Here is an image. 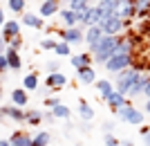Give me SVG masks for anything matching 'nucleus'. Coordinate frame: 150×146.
<instances>
[{
	"label": "nucleus",
	"mask_w": 150,
	"mask_h": 146,
	"mask_svg": "<svg viewBox=\"0 0 150 146\" xmlns=\"http://www.w3.org/2000/svg\"><path fill=\"white\" fill-rule=\"evenodd\" d=\"M54 14H58V0H43L40 2V16L50 18Z\"/></svg>",
	"instance_id": "14"
},
{
	"label": "nucleus",
	"mask_w": 150,
	"mask_h": 146,
	"mask_svg": "<svg viewBox=\"0 0 150 146\" xmlns=\"http://www.w3.org/2000/svg\"><path fill=\"white\" fill-rule=\"evenodd\" d=\"M69 9L76 11V14H85L90 9V5H88V0H72V2H69Z\"/></svg>",
	"instance_id": "23"
},
{
	"label": "nucleus",
	"mask_w": 150,
	"mask_h": 146,
	"mask_svg": "<svg viewBox=\"0 0 150 146\" xmlns=\"http://www.w3.org/2000/svg\"><path fill=\"white\" fill-rule=\"evenodd\" d=\"M45 68H47V72H61V70H58V68H61V65H58V61H47V63H45Z\"/></svg>",
	"instance_id": "33"
},
{
	"label": "nucleus",
	"mask_w": 150,
	"mask_h": 146,
	"mask_svg": "<svg viewBox=\"0 0 150 146\" xmlns=\"http://www.w3.org/2000/svg\"><path fill=\"white\" fill-rule=\"evenodd\" d=\"M9 142H11V146H34V137L27 130H16L9 137Z\"/></svg>",
	"instance_id": "9"
},
{
	"label": "nucleus",
	"mask_w": 150,
	"mask_h": 146,
	"mask_svg": "<svg viewBox=\"0 0 150 146\" xmlns=\"http://www.w3.org/2000/svg\"><path fill=\"white\" fill-rule=\"evenodd\" d=\"M45 113H40V110H27V124L29 126H38L40 121H43Z\"/></svg>",
	"instance_id": "21"
},
{
	"label": "nucleus",
	"mask_w": 150,
	"mask_h": 146,
	"mask_svg": "<svg viewBox=\"0 0 150 146\" xmlns=\"http://www.w3.org/2000/svg\"><path fill=\"white\" fill-rule=\"evenodd\" d=\"M92 61H94V56H90V54H74V56H72V65H74L76 70H81V68H88Z\"/></svg>",
	"instance_id": "16"
},
{
	"label": "nucleus",
	"mask_w": 150,
	"mask_h": 146,
	"mask_svg": "<svg viewBox=\"0 0 150 146\" xmlns=\"http://www.w3.org/2000/svg\"><path fill=\"white\" fill-rule=\"evenodd\" d=\"M114 90L117 88H114L112 81H108V79H99V81H96V92H99V97H103V99H108Z\"/></svg>",
	"instance_id": "15"
},
{
	"label": "nucleus",
	"mask_w": 150,
	"mask_h": 146,
	"mask_svg": "<svg viewBox=\"0 0 150 146\" xmlns=\"http://www.w3.org/2000/svg\"><path fill=\"white\" fill-rule=\"evenodd\" d=\"M0 70H2V74H7V70H9V58H7V54L0 56Z\"/></svg>",
	"instance_id": "31"
},
{
	"label": "nucleus",
	"mask_w": 150,
	"mask_h": 146,
	"mask_svg": "<svg viewBox=\"0 0 150 146\" xmlns=\"http://www.w3.org/2000/svg\"><path fill=\"white\" fill-rule=\"evenodd\" d=\"M105 36V32H103V27L101 25H92L85 29V43H88V47L94 52V47L101 43V38Z\"/></svg>",
	"instance_id": "5"
},
{
	"label": "nucleus",
	"mask_w": 150,
	"mask_h": 146,
	"mask_svg": "<svg viewBox=\"0 0 150 146\" xmlns=\"http://www.w3.org/2000/svg\"><path fill=\"white\" fill-rule=\"evenodd\" d=\"M11 99H13V106H20V108L27 106V92L25 90H11Z\"/></svg>",
	"instance_id": "19"
},
{
	"label": "nucleus",
	"mask_w": 150,
	"mask_h": 146,
	"mask_svg": "<svg viewBox=\"0 0 150 146\" xmlns=\"http://www.w3.org/2000/svg\"><path fill=\"white\" fill-rule=\"evenodd\" d=\"M61 20L65 23V27H76L81 23V14L72 11V9H63L61 11Z\"/></svg>",
	"instance_id": "12"
},
{
	"label": "nucleus",
	"mask_w": 150,
	"mask_h": 146,
	"mask_svg": "<svg viewBox=\"0 0 150 146\" xmlns=\"http://www.w3.org/2000/svg\"><path fill=\"white\" fill-rule=\"evenodd\" d=\"M0 146H11V142H9V140H2V142H0Z\"/></svg>",
	"instance_id": "39"
},
{
	"label": "nucleus",
	"mask_w": 150,
	"mask_h": 146,
	"mask_svg": "<svg viewBox=\"0 0 150 146\" xmlns=\"http://www.w3.org/2000/svg\"><path fill=\"white\" fill-rule=\"evenodd\" d=\"M134 5H137V16H139V18H144V16H148V9H150V0H137Z\"/></svg>",
	"instance_id": "26"
},
{
	"label": "nucleus",
	"mask_w": 150,
	"mask_h": 146,
	"mask_svg": "<svg viewBox=\"0 0 150 146\" xmlns=\"http://www.w3.org/2000/svg\"><path fill=\"white\" fill-rule=\"evenodd\" d=\"M112 128H114V121H105V124H103V130H105V133H112Z\"/></svg>",
	"instance_id": "36"
},
{
	"label": "nucleus",
	"mask_w": 150,
	"mask_h": 146,
	"mask_svg": "<svg viewBox=\"0 0 150 146\" xmlns=\"http://www.w3.org/2000/svg\"><path fill=\"white\" fill-rule=\"evenodd\" d=\"M146 113L150 115V97H148V99H146Z\"/></svg>",
	"instance_id": "38"
},
{
	"label": "nucleus",
	"mask_w": 150,
	"mask_h": 146,
	"mask_svg": "<svg viewBox=\"0 0 150 146\" xmlns=\"http://www.w3.org/2000/svg\"><path fill=\"white\" fill-rule=\"evenodd\" d=\"M76 79H79V83H83V85H90V83H94V81H96V74H94L92 65L76 70Z\"/></svg>",
	"instance_id": "11"
},
{
	"label": "nucleus",
	"mask_w": 150,
	"mask_h": 146,
	"mask_svg": "<svg viewBox=\"0 0 150 146\" xmlns=\"http://www.w3.org/2000/svg\"><path fill=\"white\" fill-rule=\"evenodd\" d=\"M56 56H69V43H65V41H58V45H56Z\"/></svg>",
	"instance_id": "27"
},
{
	"label": "nucleus",
	"mask_w": 150,
	"mask_h": 146,
	"mask_svg": "<svg viewBox=\"0 0 150 146\" xmlns=\"http://www.w3.org/2000/svg\"><path fill=\"white\" fill-rule=\"evenodd\" d=\"M50 144V133L47 130H40V133L34 135V146H47Z\"/></svg>",
	"instance_id": "25"
},
{
	"label": "nucleus",
	"mask_w": 150,
	"mask_h": 146,
	"mask_svg": "<svg viewBox=\"0 0 150 146\" xmlns=\"http://www.w3.org/2000/svg\"><path fill=\"white\" fill-rule=\"evenodd\" d=\"M121 43H123V36H108V34H105V36L101 38V43L94 47V54H92L94 61L105 65L108 61L117 54V50H119Z\"/></svg>",
	"instance_id": "2"
},
{
	"label": "nucleus",
	"mask_w": 150,
	"mask_h": 146,
	"mask_svg": "<svg viewBox=\"0 0 150 146\" xmlns=\"http://www.w3.org/2000/svg\"><path fill=\"white\" fill-rule=\"evenodd\" d=\"M7 54V58H9V68H11V70H20V56H18V50H11V47H9V50L5 52Z\"/></svg>",
	"instance_id": "18"
},
{
	"label": "nucleus",
	"mask_w": 150,
	"mask_h": 146,
	"mask_svg": "<svg viewBox=\"0 0 150 146\" xmlns=\"http://www.w3.org/2000/svg\"><path fill=\"white\" fill-rule=\"evenodd\" d=\"M114 113H117V117H119V119L128 121V124H132V126H141V124H144V113H141V110H137L134 106H130V103H125L123 108L114 110Z\"/></svg>",
	"instance_id": "4"
},
{
	"label": "nucleus",
	"mask_w": 150,
	"mask_h": 146,
	"mask_svg": "<svg viewBox=\"0 0 150 146\" xmlns=\"http://www.w3.org/2000/svg\"><path fill=\"white\" fill-rule=\"evenodd\" d=\"M105 101H108V106H110L112 110H119V108H123L125 103H128V101H125V95H123V92H119V90H114Z\"/></svg>",
	"instance_id": "13"
},
{
	"label": "nucleus",
	"mask_w": 150,
	"mask_h": 146,
	"mask_svg": "<svg viewBox=\"0 0 150 146\" xmlns=\"http://www.w3.org/2000/svg\"><path fill=\"white\" fill-rule=\"evenodd\" d=\"M9 47H11V50H20V47H23V41H20V36L11 38V41H9Z\"/></svg>",
	"instance_id": "34"
},
{
	"label": "nucleus",
	"mask_w": 150,
	"mask_h": 146,
	"mask_svg": "<svg viewBox=\"0 0 150 146\" xmlns=\"http://www.w3.org/2000/svg\"><path fill=\"white\" fill-rule=\"evenodd\" d=\"M45 85H50L52 90H61L67 85V76L63 74V72H50L47 79H45Z\"/></svg>",
	"instance_id": "8"
},
{
	"label": "nucleus",
	"mask_w": 150,
	"mask_h": 146,
	"mask_svg": "<svg viewBox=\"0 0 150 146\" xmlns=\"http://www.w3.org/2000/svg\"><path fill=\"white\" fill-rule=\"evenodd\" d=\"M23 88H25V90H31V92H34V90H38V76H36V74H27L25 79H23Z\"/></svg>",
	"instance_id": "24"
},
{
	"label": "nucleus",
	"mask_w": 150,
	"mask_h": 146,
	"mask_svg": "<svg viewBox=\"0 0 150 146\" xmlns=\"http://www.w3.org/2000/svg\"><path fill=\"white\" fill-rule=\"evenodd\" d=\"M79 117H81L83 121H90V119H94V110H92V106H90L88 101H79Z\"/></svg>",
	"instance_id": "17"
},
{
	"label": "nucleus",
	"mask_w": 150,
	"mask_h": 146,
	"mask_svg": "<svg viewBox=\"0 0 150 146\" xmlns=\"http://www.w3.org/2000/svg\"><path fill=\"white\" fill-rule=\"evenodd\" d=\"M52 113L56 115V119H69L72 110H69L65 103H58V106H54V108H52Z\"/></svg>",
	"instance_id": "22"
},
{
	"label": "nucleus",
	"mask_w": 150,
	"mask_h": 146,
	"mask_svg": "<svg viewBox=\"0 0 150 146\" xmlns=\"http://www.w3.org/2000/svg\"><path fill=\"white\" fill-rule=\"evenodd\" d=\"M61 38L69 45H76V43H81V41H85V32H83L81 27H65L61 32Z\"/></svg>",
	"instance_id": "6"
},
{
	"label": "nucleus",
	"mask_w": 150,
	"mask_h": 146,
	"mask_svg": "<svg viewBox=\"0 0 150 146\" xmlns=\"http://www.w3.org/2000/svg\"><path fill=\"white\" fill-rule=\"evenodd\" d=\"M65 2H72V0H65Z\"/></svg>",
	"instance_id": "41"
},
{
	"label": "nucleus",
	"mask_w": 150,
	"mask_h": 146,
	"mask_svg": "<svg viewBox=\"0 0 150 146\" xmlns=\"http://www.w3.org/2000/svg\"><path fill=\"white\" fill-rule=\"evenodd\" d=\"M144 95H146V99L150 97V81H148V85H146V90H144Z\"/></svg>",
	"instance_id": "37"
},
{
	"label": "nucleus",
	"mask_w": 150,
	"mask_h": 146,
	"mask_svg": "<svg viewBox=\"0 0 150 146\" xmlns=\"http://www.w3.org/2000/svg\"><path fill=\"white\" fill-rule=\"evenodd\" d=\"M56 45H58V41H54V38H43V41H40V47H43V50H56Z\"/></svg>",
	"instance_id": "29"
},
{
	"label": "nucleus",
	"mask_w": 150,
	"mask_h": 146,
	"mask_svg": "<svg viewBox=\"0 0 150 146\" xmlns=\"http://www.w3.org/2000/svg\"><path fill=\"white\" fill-rule=\"evenodd\" d=\"M123 146H134V144H132V142H123Z\"/></svg>",
	"instance_id": "40"
},
{
	"label": "nucleus",
	"mask_w": 150,
	"mask_h": 146,
	"mask_svg": "<svg viewBox=\"0 0 150 146\" xmlns=\"http://www.w3.org/2000/svg\"><path fill=\"white\" fill-rule=\"evenodd\" d=\"M132 47H134V38H123V43L119 45L117 54L105 63L108 72L117 74V72L125 70V68H132Z\"/></svg>",
	"instance_id": "1"
},
{
	"label": "nucleus",
	"mask_w": 150,
	"mask_h": 146,
	"mask_svg": "<svg viewBox=\"0 0 150 146\" xmlns=\"http://www.w3.org/2000/svg\"><path fill=\"white\" fill-rule=\"evenodd\" d=\"M141 137H144V146H150V128L148 126L141 128Z\"/></svg>",
	"instance_id": "32"
},
{
	"label": "nucleus",
	"mask_w": 150,
	"mask_h": 146,
	"mask_svg": "<svg viewBox=\"0 0 150 146\" xmlns=\"http://www.w3.org/2000/svg\"><path fill=\"white\" fill-rule=\"evenodd\" d=\"M101 27H103V32H105L108 36H119V34L123 32V27H125V18L119 11H112L103 23H101Z\"/></svg>",
	"instance_id": "3"
},
{
	"label": "nucleus",
	"mask_w": 150,
	"mask_h": 146,
	"mask_svg": "<svg viewBox=\"0 0 150 146\" xmlns=\"http://www.w3.org/2000/svg\"><path fill=\"white\" fill-rule=\"evenodd\" d=\"M0 115L2 117H9V119L13 121H27V110H23L20 106H2V110H0Z\"/></svg>",
	"instance_id": "7"
},
{
	"label": "nucleus",
	"mask_w": 150,
	"mask_h": 146,
	"mask_svg": "<svg viewBox=\"0 0 150 146\" xmlns=\"http://www.w3.org/2000/svg\"><path fill=\"white\" fill-rule=\"evenodd\" d=\"M58 103L61 101H58L56 97H47V99H45V108H54V106H58Z\"/></svg>",
	"instance_id": "35"
},
{
	"label": "nucleus",
	"mask_w": 150,
	"mask_h": 146,
	"mask_svg": "<svg viewBox=\"0 0 150 146\" xmlns=\"http://www.w3.org/2000/svg\"><path fill=\"white\" fill-rule=\"evenodd\" d=\"M23 23H25L27 27H34V29H40V27L45 25L43 20L38 18V16H34V14H25V16H23Z\"/></svg>",
	"instance_id": "20"
},
{
	"label": "nucleus",
	"mask_w": 150,
	"mask_h": 146,
	"mask_svg": "<svg viewBox=\"0 0 150 146\" xmlns=\"http://www.w3.org/2000/svg\"><path fill=\"white\" fill-rule=\"evenodd\" d=\"M105 146H123V144H121L112 133H105Z\"/></svg>",
	"instance_id": "30"
},
{
	"label": "nucleus",
	"mask_w": 150,
	"mask_h": 146,
	"mask_svg": "<svg viewBox=\"0 0 150 146\" xmlns=\"http://www.w3.org/2000/svg\"><path fill=\"white\" fill-rule=\"evenodd\" d=\"M20 32V25L16 23V20H7V23H2V41L5 43H9L11 38H16Z\"/></svg>",
	"instance_id": "10"
},
{
	"label": "nucleus",
	"mask_w": 150,
	"mask_h": 146,
	"mask_svg": "<svg viewBox=\"0 0 150 146\" xmlns=\"http://www.w3.org/2000/svg\"><path fill=\"white\" fill-rule=\"evenodd\" d=\"M9 9L13 14H23L25 11V0H9Z\"/></svg>",
	"instance_id": "28"
}]
</instances>
